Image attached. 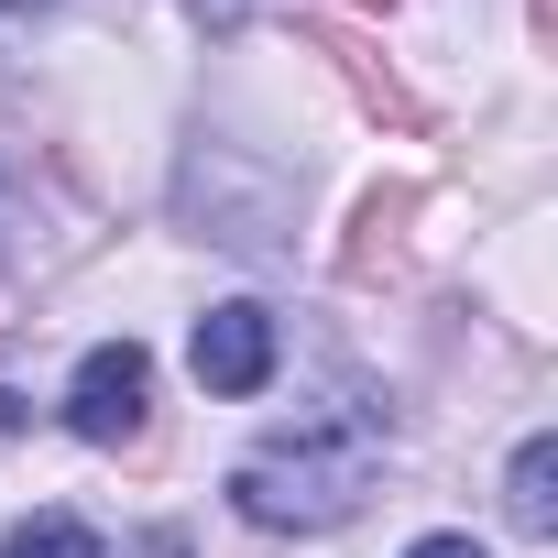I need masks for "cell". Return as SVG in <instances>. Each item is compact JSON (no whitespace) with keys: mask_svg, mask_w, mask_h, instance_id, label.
Returning a JSON list of instances; mask_svg holds the SVG:
<instances>
[{"mask_svg":"<svg viewBox=\"0 0 558 558\" xmlns=\"http://www.w3.org/2000/svg\"><path fill=\"white\" fill-rule=\"evenodd\" d=\"M373 471H384V416L373 405H318V416L274 427L230 460V504L263 536H329V525L362 514Z\"/></svg>","mask_w":558,"mask_h":558,"instance_id":"6da1fadb","label":"cell"},{"mask_svg":"<svg viewBox=\"0 0 558 558\" xmlns=\"http://www.w3.org/2000/svg\"><path fill=\"white\" fill-rule=\"evenodd\" d=\"M143 405H154V362H143V340H99V351L66 373V427H77L88 449L143 438Z\"/></svg>","mask_w":558,"mask_h":558,"instance_id":"7a4b0ae2","label":"cell"},{"mask_svg":"<svg viewBox=\"0 0 558 558\" xmlns=\"http://www.w3.org/2000/svg\"><path fill=\"white\" fill-rule=\"evenodd\" d=\"M186 362H197L208 395H263V384H274V307H252V296L208 307L197 340H186Z\"/></svg>","mask_w":558,"mask_h":558,"instance_id":"3957f363","label":"cell"},{"mask_svg":"<svg viewBox=\"0 0 558 558\" xmlns=\"http://www.w3.org/2000/svg\"><path fill=\"white\" fill-rule=\"evenodd\" d=\"M504 525L514 536H558V438L536 427L525 449H514V471H504Z\"/></svg>","mask_w":558,"mask_h":558,"instance_id":"277c9868","label":"cell"},{"mask_svg":"<svg viewBox=\"0 0 558 558\" xmlns=\"http://www.w3.org/2000/svg\"><path fill=\"white\" fill-rule=\"evenodd\" d=\"M0 558H99V536L77 514H23L12 536H0Z\"/></svg>","mask_w":558,"mask_h":558,"instance_id":"5b68a950","label":"cell"},{"mask_svg":"<svg viewBox=\"0 0 558 558\" xmlns=\"http://www.w3.org/2000/svg\"><path fill=\"white\" fill-rule=\"evenodd\" d=\"M186 12H197V23H208V34H241V23H252V12H263V0H186Z\"/></svg>","mask_w":558,"mask_h":558,"instance_id":"8992f818","label":"cell"},{"mask_svg":"<svg viewBox=\"0 0 558 558\" xmlns=\"http://www.w3.org/2000/svg\"><path fill=\"white\" fill-rule=\"evenodd\" d=\"M405 558H482V547H471V536H416Z\"/></svg>","mask_w":558,"mask_h":558,"instance_id":"52a82bcc","label":"cell"},{"mask_svg":"<svg viewBox=\"0 0 558 558\" xmlns=\"http://www.w3.org/2000/svg\"><path fill=\"white\" fill-rule=\"evenodd\" d=\"M12 427H23V395H12V384H0V438H12Z\"/></svg>","mask_w":558,"mask_h":558,"instance_id":"ba28073f","label":"cell"},{"mask_svg":"<svg viewBox=\"0 0 558 558\" xmlns=\"http://www.w3.org/2000/svg\"><path fill=\"white\" fill-rule=\"evenodd\" d=\"M23 12H45V0H0V34H12V23H23Z\"/></svg>","mask_w":558,"mask_h":558,"instance_id":"9c48e42d","label":"cell"}]
</instances>
